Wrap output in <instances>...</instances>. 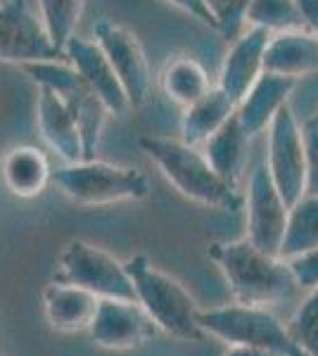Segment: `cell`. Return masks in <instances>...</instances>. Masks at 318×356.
Here are the masks:
<instances>
[{
    "instance_id": "cell-4",
    "label": "cell",
    "mask_w": 318,
    "mask_h": 356,
    "mask_svg": "<svg viewBox=\"0 0 318 356\" xmlns=\"http://www.w3.org/2000/svg\"><path fill=\"white\" fill-rule=\"evenodd\" d=\"M198 323L205 335L218 337L225 344L262 347L280 356H304L287 325L269 307L235 302L218 309H200Z\"/></svg>"
},
{
    "instance_id": "cell-11",
    "label": "cell",
    "mask_w": 318,
    "mask_h": 356,
    "mask_svg": "<svg viewBox=\"0 0 318 356\" xmlns=\"http://www.w3.org/2000/svg\"><path fill=\"white\" fill-rule=\"evenodd\" d=\"M93 41L100 45L107 55L109 65L117 72L121 86L129 97L131 110H138L148 102L150 88H152V74L143 45L129 29L114 24L109 19H100L93 26Z\"/></svg>"
},
{
    "instance_id": "cell-27",
    "label": "cell",
    "mask_w": 318,
    "mask_h": 356,
    "mask_svg": "<svg viewBox=\"0 0 318 356\" xmlns=\"http://www.w3.org/2000/svg\"><path fill=\"white\" fill-rule=\"evenodd\" d=\"M205 3L212 13L214 29L221 33L225 41H235L247 29L245 17L252 0H205Z\"/></svg>"
},
{
    "instance_id": "cell-24",
    "label": "cell",
    "mask_w": 318,
    "mask_h": 356,
    "mask_svg": "<svg viewBox=\"0 0 318 356\" xmlns=\"http://www.w3.org/2000/svg\"><path fill=\"white\" fill-rule=\"evenodd\" d=\"M247 29H264L271 36L283 31H297L304 29L302 15L294 0H252L245 17Z\"/></svg>"
},
{
    "instance_id": "cell-28",
    "label": "cell",
    "mask_w": 318,
    "mask_h": 356,
    "mask_svg": "<svg viewBox=\"0 0 318 356\" xmlns=\"http://www.w3.org/2000/svg\"><path fill=\"white\" fill-rule=\"evenodd\" d=\"M306 147V186L304 195H318V114L302 124Z\"/></svg>"
},
{
    "instance_id": "cell-25",
    "label": "cell",
    "mask_w": 318,
    "mask_h": 356,
    "mask_svg": "<svg viewBox=\"0 0 318 356\" xmlns=\"http://www.w3.org/2000/svg\"><path fill=\"white\" fill-rule=\"evenodd\" d=\"M86 0H38L40 22L48 31L50 41L57 50L65 48V43L74 36Z\"/></svg>"
},
{
    "instance_id": "cell-21",
    "label": "cell",
    "mask_w": 318,
    "mask_h": 356,
    "mask_svg": "<svg viewBox=\"0 0 318 356\" xmlns=\"http://www.w3.org/2000/svg\"><path fill=\"white\" fill-rule=\"evenodd\" d=\"M235 102L223 93L218 86H214L207 95L198 102L188 105L181 117V140L188 145L202 147L221 126L235 114Z\"/></svg>"
},
{
    "instance_id": "cell-16",
    "label": "cell",
    "mask_w": 318,
    "mask_h": 356,
    "mask_svg": "<svg viewBox=\"0 0 318 356\" xmlns=\"http://www.w3.org/2000/svg\"><path fill=\"white\" fill-rule=\"evenodd\" d=\"M38 129L48 147L65 164H74L84 159V140H81L79 124L74 114L67 110L65 102L53 90L38 88Z\"/></svg>"
},
{
    "instance_id": "cell-7",
    "label": "cell",
    "mask_w": 318,
    "mask_h": 356,
    "mask_svg": "<svg viewBox=\"0 0 318 356\" xmlns=\"http://www.w3.org/2000/svg\"><path fill=\"white\" fill-rule=\"evenodd\" d=\"M53 280L79 285L100 300H136L126 264L86 240H72L65 245V250L57 257Z\"/></svg>"
},
{
    "instance_id": "cell-23",
    "label": "cell",
    "mask_w": 318,
    "mask_h": 356,
    "mask_svg": "<svg viewBox=\"0 0 318 356\" xmlns=\"http://www.w3.org/2000/svg\"><path fill=\"white\" fill-rule=\"evenodd\" d=\"M311 250H318V195H302L290 207L280 257L290 259Z\"/></svg>"
},
{
    "instance_id": "cell-8",
    "label": "cell",
    "mask_w": 318,
    "mask_h": 356,
    "mask_svg": "<svg viewBox=\"0 0 318 356\" xmlns=\"http://www.w3.org/2000/svg\"><path fill=\"white\" fill-rule=\"evenodd\" d=\"M269 159L266 169L271 181L287 204H294L304 195L306 186V147L302 124L294 117L290 102L280 107L273 122L269 124Z\"/></svg>"
},
{
    "instance_id": "cell-31",
    "label": "cell",
    "mask_w": 318,
    "mask_h": 356,
    "mask_svg": "<svg viewBox=\"0 0 318 356\" xmlns=\"http://www.w3.org/2000/svg\"><path fill=\"white\" fill-rule=\"evenodd\" d=\"M299 8V15H302V24L304 31L314 33L318 38V0H294Z\"/></svg>"
},
{
    "instance_id": "cell-19",
    "label": "cell",
    "mask_w": 318,
    "mask_h": 356,
    "mask_svg": "<svg viewBox=\"0 0 318 356\" xmlns=\"http://www.w3.org/2000/svg\"><path fill=\"white\" fill-rule=\"evenodd\" d=\"M0 178L15 197L31 200L43 193L45 186L53 181V169H50L48 157L38 147L19 145L3 157Z\"/></svg>"
},
{
    "instance_id": "cell-20",
    "label": "cell",
    "mask_w": 318,
    "mask_h": 356,
    "mask_svg": "<svg viewBox=\"0 0 318 356\" xmlns=\"http://www.w3.org/2000/svg\"><path fill=\"white\" fill-rule=\"evenodd\" d=\"M205 157L209 159L218 176L233 188H238V181L242 178L247 164V152H250V136L240 126L238 117H230L221 129L214 134L205 145L200 147Z\"/></svg>"
},
{
    "instance_id": "cell-15",
    "label": "cell",
    "mask_w": 318,
    "mask_h": 356,
    "mask_svg": "<svg viewBox=\"0 0 318 356\" xmlns=\"http://www.w3.org/2000/svg\"><path fill=\"white\" fill-rule=\"evenodd\" d=\"M294 86H297V79L278 76V74L271 72H264L254 81L252 88L247 90V95L235 107V117H238L247 136L252 138L269 129V124L273 122L280 107L287 105Z\"/></svg>"
},
{
    "instance_id": "cell-2",
    "label": "cell",
    "mask_w": 318,
    "mask_h": 356,
    "mask_svg": "<svg viewBox=\"0 0 318 356\" xmlns=\"http://www.w3.org/2000/svg\"><path fill=\"white\" fill-rule=\"evenodd\" d=\"M138 145L176 186V191L193 202L221 211H240L245 207V195L214 171L200 147L164 136H143Z\"/></svg>"
},
{
    "instance_id": "cell-30",
    "label": "cell",
    "mask_w": 318,
    "mask_h": 356,
    "mask_svg": "<svg viewBox=\"0 0 318 356\" xmlns=\"http://www.w3.org/2000/svg\"><path fill=\"white\" fill-rule=\"evenodd\" d=\"M166 3H171L173 8L183 10V13H186V15L195 17V19H200L202 24H209V26H214L212 13H209V8H207L205 0H166Z\"/></svg>"
},
{
    "instance_id": "cell-12",
    "label": "cell",
    "mask_w": 318,
    "mask_h": 356,
    "mask_svg": "<svg viewBox=\"0 0 318 356\" xmlns=\"http://www.w3.org/2000/svg\"><path fill=\"white\" fill-rule=\"evenodd\" d=\"M157 330V323L136 300H100L88 328L97 347L114 352L143 347Z\"/></svg>"
},
{
    "instance_id": "cell-14",
    "label": "cell",
    "mask_w": 318,
    "mask_h": 356,
    "mask_svg": "<svg viewBox=\"0 0 318 356\" xmlns=\"http://www.w3.org/2000/svg\"><path fill=\"white\" fill-rule=\"evenodd\" d=\"M271 33L264 29H245L235 41H230L228 55L223 57L218 72V88L238 105L254 81L264 74V50Z\"/></svg>"
},
{
    "instance_id": "cell-17",
    "label": "cell",
    "mask_w": 318,
    "mask_h": 356,
    "mask_svg": "<svg viewBox=\"0 0 318 356\" xmlns=\"http://www.w3.org/2000/svg\"><path fill=\"white\" fill-rule=\"evenodd\" d=\"M264 72L278 76L302 79L318 72V38L314 33L297 31L273 33L264 50Z\"/></svg>"
},
{
    "instance_id": "cell-5",
    "label": "cell",
    "mask_w": 318,
    "mask_h": 356,
    "mask_svg": "<svg viewBox=\"0 0 318 356\" xmlns=\"http://www.w3.org/2000/svg\"><path fill=\"white\" fill-rule=\"evenodd\" d=\"M53 181L77 204L105 207L150 195V178L138 169L117 166L100 159H81L53 171Z\"/></svg>"
},
{
    "instance_id": "cell-29",
    "label": "cell",
    "mask_w": 318,
    "mask_h": 356,
    "mask_svg": "<svg viewBox=\"0 0 318 356\" xmlns=\"http://www.w3.org/2000/svg\"><path fill=\"white\" fill-rule=\"evenodd\" d=\"M287 264H290L299 288L302 290L318 288V250L302 252V254H297V257H290Z\"/></svg>"
},
{
    "instance_id": "cell-13",
    "label": "cell",
    "mask_w": 318,
    "mask_h": 356,
    "mask_svg": "<svg viewBox=\"0 0 318 356\" xmlns=\"http://www.w3.org/2000/svg\"><path fill=\"white\" fill-rule=\"evenodd\" d=\"M62 53H65V60L69 65L77 69L81 76L88 81L90 88L100 95V100L107 105L109 114L121 117V114H126L131 110L129 97H126V90L119 81L117 72H114V67L109 65L107 55L102 53V48L95 41L81 38L74 33V36L65 43Z\"/></svg>"
},
{
    "instance_id": "cell-18",
    "label": "cell",
    "mask_w": 318,
    "mask_h": 356,
    "mask_svg": "<svg viewBox=\"0 0 318 356\" xmlns=\"http://www.w3.org/2000/svg\"><path fill=\"white\" fill-rule=\"evenodd\" d=\"M100 297L69 283H53L43 290V309L50 328L57 332H84L93 323Z\"/></svg>"
},
{
    "instance_id": "cell-6",
    "label": "cell",
    "mask_w": 318,
    "mask_h": 356,
    "mask_svg": "<svg viewBox=\"0 0 318 356\" xmlns=\"http://www.w3.org/2000/svg\"><path fill=\"white\" fill-rule=\"evenodd\" d=\"M22 69L38 83V88H48L65 102V107L74 114L84 140V159H93L105 122L109 117L107 105L100 100V95L88 86L84 76L69 62L48 60V62H31L22 65Z\"/></svg>"
},
{
    "instance_id": "cell-26",
    "label": "cell",
    "mask_w": 318,
    "mask_h": 356,
    "mask_svg": "<svg viewBox=\"0 0 318 356\" xmlns=\"http://www.w3.org/2000/svg\"><path fill=\"white\" fill-rule=\"evenodd\" d=\"M287 332L304 356H318V288H311L306 300L292 314Z\"/></svg>"
},
{
    "instance_id": "cell-9",
    "label": "cell",
    "mask_w": 318,
    "mask_h": 356,
    "mask_svg": "<svg viewBox=\"0 0 318 356\" xmlns=\"http://www.w3.org/2000/svg\"><path fill=\"white\" fill-rule=\"evenodd\" d=\"M65 60V53L55 48L43 22L31 13L26 0L0 3V62L31 65V62Z\"/></svg>"
},
{
    "instance_id": "cell-3",
    "label": "cell",
    "mask_w": 318,
    "mask_h": 356,
    "mask_svg": "<svg viewBox=\"0 0 318 356\" xmlns=\"http://www.w3.org/2000/svg\"><path fill=\"white\" fill-rule=\"evenodd\" d=\"M126 271L133 280L136 302L150 314L159 330L181 340L198 342L205 337L198 323V302L176 278L157 268L143 254L131 257L126 261Z\"/></svg>"
},
{
    "instance_id": "cell-1",
    "label": "cell",
    "mask_w": 318,
    "mask_h": 356,
    "mask_svg": "<svg viewBox=\"0 0 318 356\" xmlns=\"http://www.w3.org/2000/svg\"><path fill=\"white\" fill-rule=\"evenodd\" d=\"M209 254L221 268L235 302L240 304L271 307L290 300L302 290L287 259L259 250L247 238L214 243Z\"/></svg>"
},
{
    "instance_id": "cell-32",
    "label": "cell",
    "mask_w": 318,
    "mask_h": 356,
    "mask_svg": "<svg viewBox=\"0 0 318 356\" xmlns=\"http://www.w3.org/2000/svg\"><path fill=\"white\" fill-rule=\"evenodd\" d=\"M223 356H280V354L262 347H247V344H228V352Z\"/></svg>"
},
{
    "instance_id": "cell-22",
    "label": "cell",
    "mask_w": 318,
    "mask_h": 356,
    "mask_svg": "<svg viewBox=\"0 0 318 356\" xmlns=\"http://www.w3.org/2000/svg\"><path fill=\"white\" fill-rule=\"evenodd\" d=\"M159 88L166 95V100L186 110L188 105H193L202 95L209 93L214 86L207 69L195 57L173 55L159 72Z\"/></svg>"
},
{
    "instance_id": "cell-10",
    "label": "cell",
    "mask_w": 318,
    "mask_h": 356,
    "mask_svg": "<svg viewBox=\"0 0 318 356\" xmlns=\"http://www.w3.org/2000/svg\"><path fill=\"white\" fill-rule=\"evenodd\" d=\"M247 207V240L269 254L280 257V247L285 240L290 204L283 200L266 164H259L250 176V186L245 195Z\"/></svg>"
}]
</instances>
